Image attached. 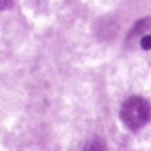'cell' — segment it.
Segmentation results:
<instances>
[{
  "mask_svg": "<svg viewBox=\"0 0 151 151\" xmlns=\"http://www.w3.org/2000/svg\"><path fill=\"white\" fill-rule=\"evenodd\" d=\"M120 119L132 131L141 129L151 119V105L141 96H131L120 108Z\"/></svg>",
  "mask_w": 151,
  "mask_h": 151,
  "instance_id": "1",
  "label": "cell"
},
{
  "mask_svg": "<svg viewBox=\"0 0 151 151\" xmlns=\"http://www.w3.org/2000/svg\"><path fill=\"white\" fill-rule=\"evenodd\" d=\"M151 31V19H142V21H139L136 26H134V29H132V35L134 36H139V35H148Z\"/></svg>",
  "mask_w": 151,
  "mask_h": 151,
  "instance_id": "2",
  "label": "cell"
},
{
  "mask_svg": "<svg viewBox=\"0 0 151 151\" xmlns=\"http://www.w3.org/2000/svg\"><path fill=\"white\" fill-rule=\"evenodd\" d=\"M83 151H106V146L101 139H93L86 144Z\"/></svg>",
  "mask_w": 151,
  "mask_h": 151,
  "instance_id": "3",
  "label": "cell"
},
{
  "mask_svg": "<svg viewBox=\"0 0 151 151\" xmlns=\"http://www.w3.org/2000/svg\"><path fill=\"white\" fill-rule=\"evenodd\" d=\"M141 47H142V48H146V50H151V35H146V36H142Z\"/></svg>",
  "mask_w": 151,
  "mask_h": 151,
  "instance_id": "4",
  "label": "cell"
},
{
  "mask_svg": "<svg viewBox=\"0 0 151 151\" xmlns=\"http://www.w3.org/2000/svg\"><path fill=\"white\" fill-rule=\"evenodd\" d=\"M12 4H14V0H0V10H5L12 7Z\"/></svg>",
  "mask_w": 151,
  "mask_h": 151,
  "instance_id": "5",
  "label": "cell"
}]
</instances>
